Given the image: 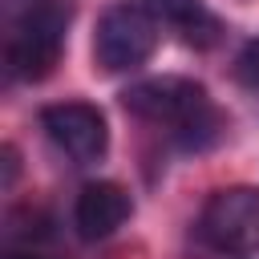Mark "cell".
Listing matches in <instances>:
<instances>
[{
  "mask_svg": "<svg viewBox=\"0 0 259 259\" xmlns=\"http://www.w3.org/2000/svg\"><path fill=\"white\" fill-rule=\"evenodd\" d=\"M121 105H125V113H134L150 125H166L170 138L194 154L214 146L223 134V113L214 109L206 85L194 77H174V73L142 77L121 89Z\"/></svg>",
  "mask_w": 259,
  "mask_h": 259,
  "instance_id": "1",
  "label": "cell"
},
{
  "mask_svg": "<svg viewBox=\"0 0 259 259\" xmlns=\"http://www.w3.org/2000/svg\"><path fill=\"white\" fill-rule=\"evenodd\" d=\"M69 0H4V69L16 81H45L65 49Z\"/></svg>",
  "mask_w": 259,
  "mask_h": 259,
  "instance_id": "2",
  "label": "cell"
},
{
  "mask_svg": "<svg viewBox=\"0 0 259 259\" xmlns=\"http://www.w3.org/2000/svg\"><path fill=\"white\" fill-rule=\"evenodd\" d=\"M198 239L219 255L259 251V186H219L194 223Z\"/></svg>",
  "mask_w": 259,
  "mask_h": 259,
  "instance_id": "3",
  "label": "cell"
},
{
  "mask_svg": "<svg viewBox=\"0 0 259 259\" xmlns=\"http://www.w3.org/2000/svg\"><path fill=\"white\" fill-rule=\"evenodd\" d=\"M158 49V20L138 4V0H121L109 4L97 16V32H93V61L105 73H125L150 61V53Z\"/></svg>",
  "mask_w": 259,
  "mask_h": 259,
  "instance_id": "4",
  "label": "cell"
},
{
  "mask_svg": "<svg viewBox=\"0 0 259 259\" xmlns=\"http://www.w3.org/2000/svg\"><path fill=\"white\" fill-rule=\"evenodd\" d=\"M40 130L73 162L89 166L109 150V121L93 101H53L40 109Z\"/></svg>",
  "mask_w": 259,
  "mask_h": 259,
  "instance_id": "5",
  "label": "cell"
},
{
  "mask_svg": "<svg viewBox=\"0 0 259 259\" xmlns=\"http://www.w3.org/2000/svg\"><path fill=\"white\" fill-rule=\"evenodd\" d=\"M130 210H134V202L125 194V186H117V182H89V186H81V194L73 202V227H77L81 239L97 243V239H109L130 219Z\"/></svg>",
  "mask_w": 259,
  "mask_h": 259,
  "instance_id": "6",
  "label": "cell"
},
{
  "mask_svg": "<svg viewBox=\"0 0 259 259\" xmlns=\"http://www.w3.org/2000/svg\"><path fill=\"white\" fill-rule=\"evenodd\" d=\"M158 24H166L170 32H178L182 45H194V49H210L219 36H223V24L219 16L206 8V0H138Z\"/></svg>",
  "mask_w": 259,
  "mask_h": 259,
  "instance_id": "7",
  "label": "cell"
},
{
  "mask_svg": "<svg viewBox=\"0 0 259 259\" xmlns=\"http://www.w3.org/2000/svg\"><path fill=\"white\" fill-rule=\"evenodd\" d=\"M235 77L247 85V89H259V36H251L239 57H235Z\"/></svg>",
  "mask_w": 259,
  "mask_h": 259,
  "instance_id": "8",
  "label": "cell"
},
{
  "mask_svg": "<svg viewBox=\"0 0 259 259\" xmlns=\"http://www.w3.org/2000/svg\"><path fill=\"white\" fill-rule=\"evenodd\" d=\"M12 178H16V150L4 146V186H12Z\"/></svg>",
  "mask_w": 259,
  "mask_h": 259,
  "instance_id": "9",
  "label": "cell"
},
{
  "mask_svg": "<svg viewBox=\"0 0 259 259\" xmlns=\"http://www.w3.org/2000/svg\"><path fill=\"white\" fill-rule=\"evenodd\" d=\"M4 259H49V255H40V251H8Z\"/></svg>",
  "mask_w": 259,
  "mask_h": 259,
  "instance_id": "10",
  "label": "cell"
}]
</instances>
